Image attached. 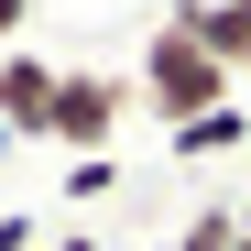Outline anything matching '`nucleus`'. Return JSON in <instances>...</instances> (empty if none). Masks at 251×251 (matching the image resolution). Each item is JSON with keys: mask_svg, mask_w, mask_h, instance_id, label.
<instances>
[{"mask_svg": "<svg viewBox=\"0 0 251 251\" xmlns=\"http://www.w3.org/2000/svg\"><path fill=\"white\" fill-rule=\"evenodd\" d=\"M109 186H120V153H88V164H66V197H76V207H88V197H109Z\"/></svg>", "mask_w": 251, "mask_h": 251, "instance_id": "obj_7", "label": "nucleus"}, {"mask_svg": "<svg viewBox=\"0 0 251 251\" xmlns=\"http://www.w3.org/2000/svg\"><path fill=\"white\" fill-rule=\"evenodd\" d=\"M164 22H186L197 44H207V55L229 66V76H251V22L229 11V0H175V11H164Z\"/></svg>", "mask_w": 251, "mask_h": 251, "instance_id": "obj_4", "label": "nucleus"}, {"mask_svg": "<svg viewBox=\"0 0 251 251\" xmlns=\"http://www.w3.org/2000/svg\"><path fill=\"white\" fill-rule=\"evenodd\" d=\"M229 11H240V22H251V0H229Z\"/></svg>", "mask_w": 251, "mask_h": 251, "instance_id": "obj_10", "label": "nucleus"}, {"mask_svg": "<svg viewBox=\"0 0 251 251\" xmlns=\"http://www.w3.org/2000/svg\"><path fill=\"white\" fill-rule=\"evenodd\" d=\"M120 120H131V76H109V66H66L55 76V131H44V153H109L120 142Z\"/></svg>", "mask_w": 251, "mask_h": 251, "instance_id": "obj_2", "label": "nucleus"}, {"mask_svg": "<svg viewBox=\"0 0 251 251\" xmlns=\"http://www.w3.org/2000/svg\"><path fill=\"white\" fill-rule=\"evenodd\" d=\"M55 76L66 66H44V55H0V142H44L55 131Z\"/></svg>", "mask_w": 251, "mask_h": 251, "instance_id": "obj_3", "label": "nucleus"}, {"mask_svg": "<svg viewBox=\"0 0 251 251\" xmlns=\"http://www.w3.org/2000/svg\"><path fill=\"white\" fill-rule=\"evenodd\" d=\"M131 99L164 120V131H186V120H207V109H229V99H240V76L207 55L186 22H153V44H142V66H131Z\"/></svg>", "mask_w": 251, "mask_h": 251, "instance_id": "obj_1", "label": "nucleus"}, {"mask_svg": "<svg viewBox=\"0 0 251 251\" xmlns=\"http://www.w3.org/2000/svg\"><path fill=\"white\" fill-rule=\"evenodd\" d=\"M240 131H251V109L229 99V109H207V120H186V131H164V142H175V164H207V153H229Z\"/></svg>", "mask_w": 251, "mask_h": 251, "instance_id": "obj_5", "label": "nucleus"}, {"mask_svg": "<svg viewBox=\"0 0 251 251\" xmlns=\"http://www.w3.org/2000/svg\"><path fill=\"white\" fill-rule=\"evenodd\" d=\"M164 251H240V207H197V219L164 240Z\"/></svg>", "mask_w": 251, "mask_h": 251, "instance_id": "obj_6", "label": "nucleus"}, {"mask_svg": "<svg viewBox=\"0 0 251 251\" xmlns=\"http://www.w3.org/2000/svg\"><path fill=\"white\" fill-rule=\"evenodd\" d=\"M22 22H33V0H0V55L22 44Z\"/></svg>", "mask_w": 251, "mask_h": 251, "instance_id": "obj_8", "label": "nucleus"}, {"mask_svg": "<svg viewBox=\"0 0 251 251\" xmlns=\"http://www.w3.org/2000/svg\"><path fill=\"white\" fill-rule=\"evenodd\" d=\"M33 240H44L33 219H0V251H33Z\"/></svg>", "mask_w": 251, "mask_h": 251, "instance_id": "obj_9", "label": "nucleus"}]
</instances>
